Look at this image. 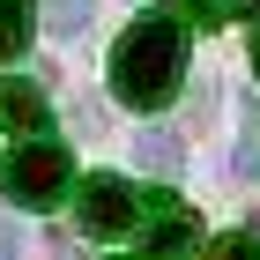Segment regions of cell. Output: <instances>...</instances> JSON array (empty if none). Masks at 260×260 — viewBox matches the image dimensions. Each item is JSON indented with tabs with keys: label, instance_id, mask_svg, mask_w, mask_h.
<instances>
[{
	"label": "cell",
	"instance_id": "5b68a950",
	"mask_svg": "<svg viewBox=\"0 0 260 260\" xmlns=\"http://www.w3.org/2000/svg\"><path fill=\"white\" fill-rule=\"evenodd\" d=\"M134 156H141V171H156V179H171L186 164V149H179V134H164V126H149V134H134Z\"/></svg>",
	"mask_w": 260,
	"mask_h": 260
},
{
	"label": "cell",
	"instance_id": "9c48e42d",
	"mask_svg": "<svg viewBox=\"0 0 260 260\" xmlns=\"http://www.w3.org/2000/svg\"><path fill=\"white\" fill-rule=\"evenodd\" d=\"M0 260H15V231H8V223H0Z\"/></svg>",
	"mask_w": 260,
	"mask_h": 260
},
{
	"label": "cell",
	"instance_id": "8992f818",
	"mask_svg": "<svg viewBox=\"0 0 260 260\" xmlns=\"http://www.w3.org/2000/svg\"><path fill=\"white\" fill-rule=\"evenodd\" d=\"M30 22H38V0H0V60L30 45Z\"/></svg>",
	"mask_w": 260,
	"mask_h": 260
},
{
	"label": "cell",
	"instance_id": "277c9868",
	"mask_svg": "<svg viewBox=\"0 0 260 260\" xmlns=\"http://www.w3.org/2000/svg\"><path fill=\"white\" fill-rule=\"evenodd\" d=\"M0 119L45 141V89H38L30 75H8V82H0Z\"/></svg>",
	"mask_w": 260,
	"mask_h": 260
},
{
	"label": "cell",
	"instance_id": "7a4b0ae2",
	"mask_svg": "<svg viewBox=\"0 0 260 260\" xmlns=\"http://www.w3.org/2000/svg\"><path fill=\"white\" fill-rule=\"evenodd\" d=\"M75 186V156L60 141H30L15 164H8V201L15 208H52V201Z\"/></svg>",
	"mask_w": 260,
	"mask_h": 260
},
{
	"label": "cell",
	"instance_id": "52a82bcc",
	"mask_svg": "<svg viewBox=\"0 0 260 260\" xmlns=\"http://www.w3.org/2000/svg\"><path fill=\"white\" fill-rule=\"evenodd\" d=\"M45 30H60V38L89 30V0H45Z\"/></svg>",
	"mask_w": 260,
	"mask_h": 260
},
{
	"label": "cell",
	"instance_id": "ba28073f",
	"mask_svg": "<svg viewBox=\"0 0 260 260\" xmlns=\"http://www.w3.org/2000/svg\"><path fill=\"white\" fill-rule=\"evenodd\" d=\"M216 260H260V238H253V231H245V238H223Z\"/></svg>",
	"mask_w": 260,
	"mask_h": 260
},
{
	"label": "cell",
	"instance_id": "30bf717a",
	"mask_svg": "<svg viewBox=\"0 0 260 260\" xmlns=\"http://www.w3.org/2000/svg\"><path fill=\"white\" fill-rule=\"evenodd\" d=\"M201 8H245V0H201Z\"/></svg>",
	"mask_w": 260,
	"mask_h": 260
},
{
	"label": "cell",
	"instance_id": "3957f363",
	"mask_svg": "<svg viewBox=\"0 0 260 260\" xmlns=\"http://www.w3.org/2000/svg\"><path fill=\"white\" fill-rule=\"evenodd\" d=\"M141 223V201L126 179H112V171H97V179H82V231L89 238H126Z\"/></svg>",
	"mask_w": 260,
	"mask_h": 260
},
{
	"label": "cell",
	"instance_id": "8fae6325",
	"mask_svg": "<svg viewBox=\"0 0 260 260\" xmlns=\"http://www.w3.org/2000/svg\"><path fill=\"white\" fill-rule=\"evenodd\" d=\"M253 75H260V30H253Z\"/></svg>",
	"mask_w": 260,
	"mask_h": 260
},
{
	"label": "cell",
	"instance_id": "6da1fadb",
	"mask_svg": "<svg viewBox=\"0 0 260 260\" xmlns=\"http://www.w3.org/2000/svg\"><path fill=\"white\" fill-rule=\"evenodd\" d=\"M186 82V22L149 8V15L126 22V38L112 45V97L134 104V112H156V104L179 97Z\"/></svg>",
	"mask_w": 260,
	"mask_h": 260
}]
</instances>
